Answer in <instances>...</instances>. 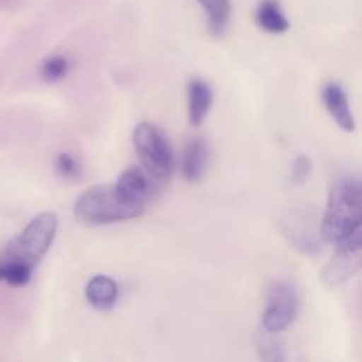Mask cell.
<instances>
[{
    "mask_svg": "<svg viewBox=\"0 0 362 362\" xmlns=\"http://www.w3.org/2000/svg\"><path fill=\"white\" fill-rule=\"evenodd\" d=\"M361 230V186L357 179H341L329 193L327 207L322 219L320 235L331 244Z\"/></svg>",
    "mask_w": 362,
    "mask_h": 362,
    "instance_id": "6da1fadb",
    "label": "cell"
},
{
    "mask_svg": "<svg viewBox=\"0 0 362 362\" xmlns=\"http://www.w3.org/2000/svg\"><path fill=\"white\" fill-rule=\"evenodd\" d=\"M144 209L131 205L124 200L117 191L115 184H98L81 194L74 204V216L78 221L90 226L112 225V223L126 221L138 218Z\"/></svg>",
    "mask_w": 362,
    "mask_h": 362,
    "instance_id": "7a4b0ae2",
    "label": "cell"
},
{
    "mask_svg": "<svg viewBox=\"0 0 362 362\" xmlns=\"http://www.w3.org/2000/svg\"><path fill=\"white\" fill-rule=\"evenodd\" d=\"M57 228H59V218L53 212H42L35 216L27 228L6 247L2 260L16 262V264L27 265L34 271L35 265L41 258L48 253L53 239H55Z\"/></svg>",
    "mask_w": 362,
    "mask_h": 362,
    "instance_id": "3957f363",
    "label": "cell"
},
{
    "mask_svg": "<svg viewBox=\"0 0 362 362\" xmlns=\"http://www.w3.org/2000/svg\"><path fill=\"white\" fill-rule=\"evenodd\" d=\"M133 145L144 170L154 180H168L175 170V156L165 134L156 126L141 122L133 131Z\"/></svg>",
    "mask_w": 362,
    "mask_h": 362,
    "instance_id": "277c9868",
    "label": "cell"
},
{
    "mask_svg": "<svg viewBox=\"0 0 362 362\" xmlns=\"http://www.w3.org/2000/svg\"><path fill=\"white\" fill-rule=\"evenodd\" d=\"M299 311V296L292 283L276 281L269 288L262 325L269 334H279L292 325Z\"/></svg>",
    "mask_w": 362,
    "mask_h": 362,
    "instance_id": "5b68a950",
    "label": "cell"
},
{
    "mask_svg": "<svg viewBox=\"0 0 362 362\" xmlns=\"http://www.w3.org/2000/svg\"><path fill=\"white\" fill-rule=\"evenodd\" d=\"M362 258V244H361V230L352 233L350 237L343 239L336 244V251L332 255L331 262L322 272V278L327 285L338 286L341 283L349 281L354 274H357L361 269Z\"/></svg>",
    "mask_w": 362,
    "mask_h": 362,
    "instance_id": "8992f818",
    "label": "cell"
},
{
    "mask_svg": "<svg viewBox=\"0 0 362 362\" xmlns=\"http://www.w3.org/2000/svg\"><path fill=\"white\" fill-rule=\"evenodd\" d=\"M117 191H119L120 197L131 205H136V207L145 209L148 197H151V177L147 172L140 168H129L119 177L115 184Z\"/></svg>",
    "mask_w": 362,
    "mask_h": 362,
    "instance_id": "52a82bcc",
    "label": "cell"
},
{
    "mask_svg": "<svg viewBox=\"0 0 362 362\" xmlns=\"http://www.w3.org/2000/svg\"><path fill=\"white\" fill-rule=\"evenodd\" d=\"M322 99H324L325 108H327V112L331 113L334 122L338 124L343 131L352 133V131L356 129V120H354L352 112H350L349 101H346V94L341 88V85L338 83L325 85L324 90H322Z\"/></svg>",
    "mask_w": 362,
    "mask_h": 362,
    "instance_id": "ba28073f",
    "label": "cell"
},
{
    "mask_svg": "<svg viewBox=\"0 0 362 362\" xmlns=\"http://www.w3.org/2000/svg\"><path fill=\"white\" fill-rule=\"evenodd\" d=\"M212 105V90L202 78H191L187 83V115L191 126H200Z\"/></svg>",
    "mask_w": 362,
    "mask_h": 362,
    "instance_id": "9c48e42d",
    "label": "cell"
},
{
    "mask_svg": "<svg viewBox=\"0 0 362 362\" xmlns=\"http://www.w3.org/2000/svg\"><path fill=\"white\" fill-rule=\"evenodd\" d=\"M85 297H87L88 304L95 310H110V308L115 306L117 299H119V286L108 276H94L87 283Z\"/></svg>",
    "mask_w": 362,
    "mask_h": 362,
    "instance_id": "30bf717a",
    "label": "cell"
},
{
    "mask_svg": "<svg viewBox=\"0 0 362 362\" xmlns=\"http://www.w3.org/2000/svg\"><path fill=\"white\" fill-rule=\"evenodd\" d=\"M209 147L202 138H194L186 145L182 156V175L189 182H197L204 175L207 166Z\"/></svg>",
    "mask_w": 362,
    "mask_h": 362,
    "instance_id": "8fae6325",
    "label": "cell"
},
{
    "mask_svg": "<svg viewBox=\"0 0 362 362\" xmlns=\"http://www.w3.org/2000/svg\"><path fill=\"white\" fill-rule=\"evenodd\" d=\"M257 23L269 34H283L288 30L290 23L285 14L281 13L278 0H262L257 9Z\"/></svg>",
    "mask_w": 362,
    "mask_h": 362,
    "instance_id": "7c38bea8",
    "label": "cell"
},
{
    "mask_svg": "<svg viewBox=\"0 0 362 362\" xmlns=\"http://www.w3.org/2000/svg\"><path fill=\"white\" fill-rule=\"evenodd\" d=\"M198 4L207 13L209 32L216 37L225 34L230 16H232V2L230 0H198Z\"/></svg>",
    "mask_w": 362,
    "mask_h": 362,
    "instance_id": "4fadbf2b",
    "label": "cell"
},
{
    "mask_svg": "<svg viewBox=\"0 0 362 362\" xmlns=\"http://www.w3.org/2000/svg\"><path fill=\"white\" fill-rule=\"evenodd\" d=\"M67 69H69V64L66 57L52 55L42 62V78L48 81H59L66 76Z\"/></svg>",
    "mask_w": 362,
    "mask_h": 362,
    "instance_id": "5bb4252c",
    "label": "cell"
},
{
    "mask_svg": "<svg viewBox=\"0 0 362 362\" xmlns=\"http://www.w3.org/2000/svg\"><path fill=\"white\" fill-rule=\"evenodd\" d=\"M55 168L57 173L60 177H64V179H78L81 175L80 161L73 154H69V152L59 154V158L55 161Z\"/></svg>",
    "mask_w": 362,
    "mask_h": 362,
    "instance_id": "9a60e30c",
    "label": "cell"
},
{
    "mask_svg": "<svg viewBox=\"0 0 362 362\" xmlns=\"http://www.w3.org/2000/svg\"><path fill=\"white\" fill-rule=\"evenodd\" d=\"M311 172H313V161H311L308 156L300 154L299 158H296V161L292 163V180L297 186L306 184V180L311 177Z\"/></svg>",
    "mask_w": 362,
    "mask_h": 362,
    "instance_id": "2e32d148",
    "label": "cell"
}]
</instances>
